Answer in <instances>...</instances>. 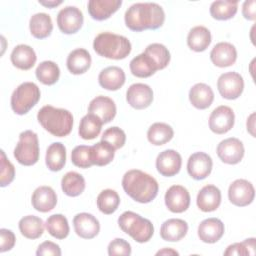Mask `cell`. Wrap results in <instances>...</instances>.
Masks as SVG:
<instances>
[{"instance_id": "cell-1", "label": "cell", "mask_w": 256, "mask_h": 256, "mask_svg": "<svg viewBox=\"0 0 256 256\" xmlns=\"http://www.w3.org/2000/svg\"><path fill=\"white\" fill-rule=\"evenodd\" d=\"M124 21L127 28L131 31L156 30L164 24L165 12L157 3H135L126 10Z\"/></svg>"}, {"instance_id": "cell-2", "label": "cell", "mask_w": 256, "mask_h": 256, "mask_svg": "<svg viewBox=\"0 0 256 256\" xmlns=\"http://www.w3.org/2000/svg\"><path fill=\"white\" fill-rule=\"evenodd\" d=\"M122 187L129 197L142 204L153 201L159 191L156 179L138 169L129 170L123 175Z\"/></svg>"}, {"instance_id": "cell-3", "label": "cell", "mask_w": 256, "mask_h": 256, "mask_svg": "<svg viewBox=\"0 0 256 256\" xmlns=\"http://www.w3.org/2000/svg\"><path fill=\"white\" fill-rule=\"evenodd\" d=\"M37 120L47 132L55 137H65L73 128L72 113L51 105H45L38 111Z\"/></svg>"}, {"instance_id": "cell-4", "label": "cell", "mask_w": 256, "mask_h": 256, "mask_svg": "<svg viewBox=\"0 0 256 256\" xmlns=\"http://www.w3.org/2000/svg\"><path fill=\"white\" fill-rule=\"evenodd\" d=\"M93 49L101 57L121 60L131 53L132 46L129 39L125 36L111 32H102L95 37Z\"/></svg>"}, {"instance_id": "cell-5", "label": "cell", "mask_w": 256, "mask_h": 256, "mask_svg": "<svg viewBox=\"0 0 256 256\" xmlns=\"http://www.w3.org/2000/svg\"><path fill=\"white\" fill-rule=\"evenodd\" d=\"M120 229L138 243L148 242L154 234L152 222L132 211L123 212L118 218Z\"/></svg>"}, {"instance_id": "cell-6", "label": "cell", "mask_w": 256, "mask_h": 256, "mask_svg": "<svg viewBox=\"0 0 256 256\" xmlns=\"http://www.w3.org/2000/svg\"><path fill=\"white\" fill-rule=\"evenodd\" d=\"M41 92L33 82L21 83L11 95V108L18 115L27 114L40 100Z\"/></svg>"}, {"instance_id": "cell-7", "label": "cell", "mask_w": 256, "mask_h": 256, "mask_svg": "<svg viewBox=\"0 0 256 256\" xmlns=\"http://www.w3.org/2000/svg\"><path fill=\"white\" fill-rule=\"evenodd\" d=\"M14 157L17 162L24 166H32L39 160L38 136L32 130L20 133L19 141L14 149Z\"/></svg>"}, {"instance_id": "cell-8", "label": "cell", "mask_w": 256, "mask_h": 256, "mask_svg": "<svg viewBox=\"0 0 256 256\" xmlns=\"http://www.w3.org/2000/svg\"><path fill=\"white\" fill-rule=\"evenodd\" d=\"M217 89L223 98L235 100L244 90L243 77L235 71L223 73L217 80Z\"/></svg>"}, {"instance_id": "cell-9", "label": "cell", "mask_w": 256, "mask_h": 256, "mask_svg": "<svg viewBox=\"0 0 256 256\" xmlns=\"http://www.w3.org/2000/svg\"><path fill=\"white\" fill-rule=\"evenodd\" d=\"M255 197L253 184L246 179L233 181L228 188L229 201L238 207H245L251 204Z\"/></svg>"}, {"instance_id": "cell-10", "label": "cell", "mask_w": 256, "mask_h": 256, "mask_svg": "<svg viewBox=\"0 0 256 256\" xmlns=\"http://www.w3.org/2000/svg\"><path fill=\"white\" fill-rule=\"evenodd\" d=\"M82 11L76 6H66L57 15V25L64 34H75L83 25Z\"/></svg>"}, {"instance_id": "cell-11", "label": "cell", "mask_w": 256, "mask_h": 256, "mask_svg": "<svg viewBox=\"0 0 256 256\" xmlns=\"http://www.w3.org/2000/svg\"><path fill=\"white\" fill-rule=\"evenodd\" d=\"M235 123V115L232 108L226 105L216 107L209 116V128L218 135L230 131Z\"/></svg>"}, {"instance_id": "cell-12", "label": "cell", "mask_w": 256, "mask_h": 256, "mask_svg": "<svg viewBox=\"0 0 256 256\" xmlns=\"http://www.w3.org/2000/svg\"><path fill=\"white\" fill-rule=\"evenodd\" d=\"M219 159L226 164L235 165L244 157V145L238 138L230 137L222 140L216 149Z\"/></svg>"}, {"instance_id": "cell-13", "label": "cell", "mask_w": 256, "mask_h": 256, "mask_svg": "<svg viewBox=\"0 0 256 256\" xmlns=\"http://www.w3.org/2000/svg\"><path fill=\"white\" fill-rule=\"evenodd\" d=\"M165 205L172 213H183L190 206V194L188 190L181 185H172L164 196Z\"/></svg>"}, {"instance_id": "cell-14", "label": "cell", "mask_w": 256, "mask_h": 256, "mask_svg": "<svg viewBox=\"0 0 256 256\" xmlns=\"http://www.w3.org/2000/svg\"><path fill=\"white\" fill-rule=\"evenodd\" d=\"M126 101L134 109H146L153 102V90L147 84L134 83L126 91Z\"/></svg>"}, {"instance_id": "cell-15", "label": "cell", "mask_w": 256, "mask_h": 256, "mask_svg": "<svg viewBox=\"0 0 256 256\" xmlns=\"http://www.w3.org/2000/svg\"><path fill=\"white\" fill-rule=\"evenodd\" d=\"M213 167L212 158L205 152H195L187 161V172L194 180H203L210 175Z\"/></svg>"}, {"instance_id": "cell-16", "label": "cell", "mask_w": 256, "mask_h": 256, "mask_svg": "<svg viewBox=\"0 0 256 256\" xmlns=\"http://www.w3.org/2000/svg\"><path fill=\"white\" fill-rule=\"evenodd\" d=\"M182 166L181 155L173 149H167L160 152L156 158V169L165 177L175 176L180 172Z\"/></svg>"}, {"instance_id": "cell-17", "label": "cell", "mask_w": 256, "mask_h": 256, "mask_svg": "<svg viewBox=\"0 0 256 256\" xmlns=\"http://www.w3.org/2000/svg\"><path fill=\"white\" fill-rule=\"evenodd\" d=\"M73 226L75 233L83 239H92L96 237L100 231V223L98 219L90 213H78L73 218Z\"/></svg>"}, {"instance_id": "cell-18", "label": "cell", "mask_w": 256, "mask_h": 256, "mask_svg": "<svg viewBox=\"0 0 256 256\" xmlns=\"http://www.w3.org/2000/svg\"><path fill=\"white\" fill-rule=\"evenodd\" d=\"M115 102L106 96H97L93 98L88 106V113L97 116L103 124L111 122L116 116Z\"/></svg>"}, {"instance_id": "cell-19", "label": "cell", "mask_w": 256, "mask_h": 256, "mask_svg": "<svg viewBox=\"0 0 256 256\" xmlns=\"http://www.w3.org/2000/svg\"><path fill=\"white\" fill-rule=\"evenodd\" d=\"M223 222L215 217L204 219L198 226V237L204 243L213 244L218 242L224 235Z\"/></svg>"}, {"instance_id": "cell-20", "label": "cell", "mask_w": 256, "mask_h": 256, "mask_svg": "<svg viewBox=\"0 0 256 256\" xmlns=\"http://www.w3.org/2000/svg\"><path fill=\"white\" fill-rule=\"evenodd\" d=\"M211 62L220 68L232 66L237 60V50L229 42L217 43L210 52Z\"/></svg>"}, {"instance_id": "cell-21", "label": "cell", "mask_w": 256, "mask_h": 256, "mask_svg": "<svg viewBox=\"0 0 256 256\" xmlns=\"http://www.w3.org/2000/svg\"><path fill=\"white\" fill-rule=\"evenodd\" d=\"M221 191L212 184L205 185L197 194L196 204L203 212H212L218 209L221 204Z\"/></svg>"}, {"instance_id": "cell-22", "label": "cell", "mask_w": 256, "mask_h": 256, "mask_svg": "<svg viewBox=\"0 0 256 256\" xmlns=\"http://www.w3.org/2000/svg\"><path fill=\"white\" fill-rule=\"evenodd\" d=\"M31 203L35 210L42 213L49 212L57 204L56 192L50 186H39L32 194Z\"/></svg>"}, {"instance_id": "cell-23", "label": "cell", "mask_w": 256, "mask_h": 256, "mask_svg": "<svg viewBox=\"0 0 256 256\" xmlns=\"http://www.w3.org/2000/svg\"><path fill=\"white\" fill-rule=\"evenodd\" d=\"M121 5V0H90L88 1L87 7L92 19L103 21L110 18Z\"/></svg>"}, {"instance_id": "cell-24", "label": "cell", "mask_w": 256, "mask_h": 256, "mask_svg": "<svg viewBox=\"0 0 256 256\" xmlns=\"http://www.w3.org/2000/svg\"><path fill=\"white\" fill-rule=\"evenodd\" d=\"M126 80L125 72L118 66H109L101 70L98 75L99 85L109 91L120 89Z\"/></svg>"}, {"instance_id": "cell-25", "label": "cell", "mask_w": 256, "mask_h": 256, "mask_svg": "<svg viewBox=\"0 0 256 256\" xmlns=\"http://www.w3.org/2000/svg\"><path fill=\"white\" fill-rule=\"evenodd\" d=\"M188 232V224L183 219L171 218L163 222L160 228V236L168 242H178Z\"/></svg>"}, {"instance_id": "cell-26", "label": "cell", "mask_w": 256, "mask_h": 256, "mask_svg": "<svg viewBox=\"0 0 256 256\" xmlns=\"http://www.w3.org/2000/svg\"><path fill=\"white\" fill-rule=\"evenodd\" d=\"M10 60L16 68L20 70H29L35 65L37 56L32 47L26 44H19L13 48Z\"/></svg>"}, {"instance_id": "cell-27", "label": "cell", "mask_w": 256, "mask_h": 256, "mask_svg": "<svg viewBox=\"0 0 256 256\" xmlns=\"http://www.w3.org/2000/svg\"><path fill=\"white\" fill-rule=\"evenodd\" d=\"M91 62L92 59L90 53L84 48H77L69 53L66 65L71 74L80 75L89 70Z\"/></svg>"}, {"instance_id": "cell-28", "label": "cell", "mask_w": 256, "mask_h": 256, "mask_svg": "<svg viewBox=\"0 0 256 256\" xmlns=\"http://www.w3.org/2000/svg\"><path fill=\"white\" fill-rule=\"evenodd\" d=\"M214 100V92L212 88L205 83H196L189 90L190 103L199 110L207 109Z\"/></svg>"}, {"instance_id": "cell-29", "label": "cell", "mask_w": 256, "mask_h": 256, "mask_svg": "<svg viewBox=\"0 0 256 256\" xmlns=\"http://www.w3.org/2000/svg\"><path fill=\"white\" fill-rule=\"evenodd\" d=\"M31 35L36 39H44L51 35L53 23L50 15L40 12L31 16L29 20Z\"/></svg>"}, {"instance_id": "cell-30", "label": "cell", "mask_w": 256, "mask_h": 256, "mask_svg": "<svg viewBox=\"0 0 256 256\" xmlns=\"http://www.w3.org/2000/svg\"><path fill=\"white\" fill-rule=\"evenodd\" d=\"M211 32L205 26H195L187 35V45L195 52H203L211 44Z\"/></svg>"}, {"instance_id": "cell-31", "label": "cell", "mask_w": 256, "mask_h": 256, "mask_svg": "<svg viewBox=\"0 0 256 256\" xmlns=\"http://www.w3.org/2000/svg\"><path fill=\"white\" fill-rule=\"evenodd\" d=\"M130 71L138 78H148L158 71V67L153 59L144 52L137 55L130 61Z\"/></svg>"}, {"instance_id": "cell-32", "label": "cell", "mask_w": 256, "mask_h": 256, "mask_svg": "<svg viewBox=\"0 0 256 256\" xmlns=\"http://www.w3.org/2000/svg\"><path fill=\"white\" fill-rule=\"evenodd\" d=\"M45 163L50 171L57 172L66 164V148L61 142H54L49 145L46 151Z\"/></svg>"}, {"instance_id": "cell-33", "label": "cell", "mask_w": 256, "mask_h": 256, "mask_svg": "<svg viewBox=\"0 0 256 256\" xmlns=\"http://www.w3.org/2000/svg\"><path fill=\"white\" fill-rule=\"evenodd\" d=\"M44 222L40 217L27 215L20 219L18 223L20 233L27 239H38L44 232Z\"/></svg>"}, {"instance_id": "cell-34", "label": "cell", "mask_w": 256, "mask_h": 256, "mask_svg": "<svg viewBox=\"0 0 256 256\" xmlns=\"http://www.w3.org/2000/svg\"><path fill=\"white\" fill-rule=\"evenodd\" d=\"M84 177L75 171L67 172L61 179V188L64 194L69 197H77L85 190Z\"/></svg>"}, {"instance_id": "cell-35", "label": "cell", "mask_w": 256, "mask_h": 256, "mask_svg": "<svg viewBox=\"0 0 256 256\" xmlns=\"http://www.w3.org/2000/svg\"><path fill=\"white\" fill-rule=\"evenodd\" d=\"M174 136L173 128L167 123H153L147 131L148 141L155 146H161L168 143Z\"/></svg>"}, {"instance_id": "cell-36", "label": "cell", "mask_w": 256, "mask_h": 256, "mask_svg": "<svg viewBox=\"0 0 256 256\" xmlns=\"http://www.w3.org/2000/svg\"><path fill=\"white\" fill-rule=\"evenodd\" d=\"M102 121L93 114H86L82 117L79 124L78 133L84 140H92L99 136L102 129Z\"/></svg>"}, {"instance_id": "cell-37", "label": "cell", "mask_w": 256, "mask_h": 256, "mask_svg": "<svg viewBox=\"0 0 256 256\" xmlns=\"http://www.w3.org/2000/svg\"><path fill=\"white\" fill-rule=\"evenodd\" d=\"M91 161L96 166H106L112 162L115 156V149L107 142L101 140L91 146Z\"/></svg>"}, {"instance_id": "cell-38", "label": "cell", "mask_w": 256, "mask_h": 256, "mask_svg": "<svg viewBox=\"0 0 256 256\" xmlns=\"http://www.w3.org/2000/svg\"><path fill=\"white\" fill-rule=\"evenodd\" d=\"M210 15L216 20H229L233 18L238 11V1L219 0L210 5Z\"/></svg>"}, {"instance_id": "cell-39", "label": "cell", "mask_w": 256, "mask_h": 256, "mask_svg": "<svg viewBox=\"0 0 256 256\" xmlns=\"http://www.w3.org/2000/svg\"><path fill=\"white\" fill-rule=\"evenodd\" d=\"M48 233L56 239H65L70 232L67 218L62 214H53L49 216L45 223Z\"/></svg>"}, {"instance_id": "cell-40", "label": "cell", "mask_w": 256, "mask_h": 256, "mask_svg": "<svg viewBox=\"0 0 256 256\" xmlns=\"http://www.w3.org/2000/svg\"><path fill=\"white\" fill-rule=\"evenodd\" d=\"M35 74L37 79L44 85H53L55 84L60 77V69L59 66L50 60H46L41 62L36 70Z\"/></svg>"}, {"instance_id": "cell-41", "label": "cell", "mask_w": 256, "mask_h": 256, "mask_svg": "<svg viewBox=\"0 0 256 256\" xmlns=\"http://www.w3.org/2000/svg\"><path fill=\"white\" fill-rule=\"evenodd\" d=\"M96 203L100 212L106 215H110L118 209L120 204V197L115 190L105 189L98 194Z\"/></svg>"}, {"instance_id": "cell-42", "label": "cell", "mask_w": 256, "mask_h": 256, "mask_svg": "<svg viewBox=\"0 0 256 256\" xmlns=\"http://www.w3.org/2000/svg\"><path fill=\"white\" fill-rule=\"evenodd\" d=\"M144 53L153 59L158 67V70L166 68L171 59L169 50L166 48L165 45L160 43L149 44L144 50Z\"/></svg>"}, {"instance_id": "cell-43", "label": "cell", "mask_w": 256, "mask_h": 256, "mask_svg": "<svg viewBox=\"0 0 256 256\" xmlns=\"http://www.w3.org/2000/svg\"><path fill=\"white\" fill-rule=\"evenodd\" d=\"M255 247H256V239L255 238H247L242 242L233 243L229 245L224 251V255L226 256H254L255 255Z\"/></svg>"}, {"instance_id": "cell-44", "label": "cell", "mask_w": 256, "mask_h": 256, "mask_svg": "<svg viewBox=\"0 0 256 256\" xmlns=\"http://www.w3.org/2000/svg\"><path fill=\"white\" fill-rule=\"evenodd\" d=\"M91 146L78 145L71 152L72 163L79 168H89L93 165L91 161Z\"/></svg>"}, {"instance_id": "cell-45", "label": "cell", "mask_w": 256, "mask_h": 256, "mask_svg": "<svg viewBox=\"0 0 256 256\" xmlns=\"http://www.w3.org/2000/svg\"><path fill=\"white\" fill-rule=\"evenodd\" d=\"M101 140L109 143L115 150H117L124 146L126 142V134L121 128L117 126H113L106 129L103 132L101 136Z\"/></svg>"}, {"instance_id": "cell-46", "label": "cell", "mask_w": 256, "mask_h": 256, "mask_svg": "<svg viewBox=\"0 0 256 256\" xmlns=\"http://www.w3.org/2000/svg\"><path fill=\"white\" fill-rule=\"evenodd\" d=\"M0 153V186L6 187L11 184V182L15 178V167L6 157L3 150H1Z\"/></svg>"}, {"instance_id": "cell-47", "label": "cell", "mask_w": 256, "mask_h": 256, "mask_svg": "<svg viewBox=\"0 0 256 256\" xmlns=\"http://www.w3.org/2000/svg\"><path fill=\"white\" fill-rule=\"evenodd\" d=\"M108 255L109 256H115V255H123V256H129L131 255L132 249L131 245L122 238H115L112 240L108 245Z\"/></svg>"}, {"instance_id": "cell-48", "label": "cell", "mask_w": 256, "mask_h": 256, "mask_svg": "<svg viewBox=\"0 0 256 256\" xmlns=\"http://www.w3.org/2000/svg\"><path fill=\"white\" fill-rule=\"evenodd\" d=\"M16 242L15 234L6 228L0 229V252L4 253L6 251H10Z\"/></svg>"}, {"instance_id": "cell-49", "label": "cell", "mask_w": 256, "mask_h": 256, "mask_svg": "<svg viewBox=\"0 0 256 256\" xmlns=\"http://www.w3.org/2000/svg\"><path fill=\"white\" fill-rule=\"evenodd\" d=\"M37 256H60L61 249L60 246L52 241H44L42 242L36 251Z\"/></svg>"}, {"instance_id": "cell-50", "label": "cell", "mask_w": 256, "mask_h": 256, "mask_svg": "<svg viewBox=\"0 0 256 256\" xmlns=\"http://www.w3.org/2000/svg\"><path fill=\"white\" fill-rule=\"evenodd\" d=\"M256 2L255 0L245 1L242 6V15L247 20L254 21L256 18Z\"/></svg>"}, {"instance_id": "cell-51", "label": "cell", "mask_w": 256, "mask_h": 256, "mask_svg": "<svg viewBox=\"0 0 256 256\" xmlns=\"http://www.w3.org/2000/svg\"><path fill=\"white\" fill-rule=\"evenodd\" d=\"M255 113H252L248 118H247V131L255 137Z\"/></svg>"}, {"instance_id": "cell-52", "label": "cell", "mask_w": 256, "mask_h": 256, "mask_svg": "<svg viewBox=\"0 0 256 256\" xmlns=\"http://www.w3.org/2000/svg\"><path fill=\"white\" fill-rule=\"evenodd\" d=\"M156 255H179V253L172 248H163L162 250H159Z\"/></svg>"}, {"instance_id": "cell-53", "label": "cell", "mask_w": 256, "mask_h": 256, "mask_svg": "<svg viewBox=\"0 0 256 256\" xmlns=\"http://www.w3.org/2000/svg\"><path fill=\"white\" fill-rule=\"evenodd\" d=\"M39 3L45 7L54 8V7H57L58 5L62 4V1H39Z\"/></svg>"}]
</instances>
